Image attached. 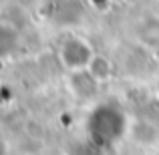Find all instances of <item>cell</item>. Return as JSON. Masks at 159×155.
I'll return each mask as SVG.
<instances>
[{"label":"cell","instance_id":"obj_1","mask_svg":"<svg viewBox=\"0 0 159 155\" xmlns=\"http://www.w3.org/2000/svg\"><path fill=\"white\" fill-rule=\"evenodd\" d=\"M127 117L117 105L105 103L99 105L89 119V133L101 145H109L125 135L127 131Z\"/></svg>","mask_w":159,"mask_h":155},{"label":"cell","instance_id":"obj_2","mask_svg":"<svg viewBox=\"0 0 159 155\" xmlns=\"http://www.w3.org/2000/svg\"><path fill=\"white\" fill-rule=\"evenodd\" d=\"M95 57H97V52L85 39H69L58 48V58H61L62 66L73 73L87 71Z\"/></svg>","mask_w":159,"mask_h":155},{"label":"cell","instance_id":"obj_3","mask_svg":"<svg viewBox=\"0 0 159 155\" xmlns=\"http://www.w3.org/2000/svg\"><path fill=\"white\" fill-rule=\"evenodd\" d=\"M87 73H89V77L93 79L95 83H101V81H109V77H111V73H113V66L105 57L97 54V57L93 58V62H91V66L87 69Z\"/></svg>","mask_w":159,"mask_h":155}]
</instances>
